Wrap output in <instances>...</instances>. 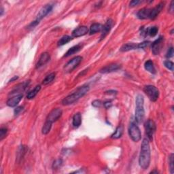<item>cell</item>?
Returning a JSON list of instances; mask_svg holds the SVG:
<instances>
[{"instance_id":"1","label":"cell","mask_w":174,"mask_h":174,"mask_svg":"<svg viewBox=\"0 0 174 174\" xmlns=\"http://www.w3.org/2000/svg\"><path fill=\"white\" fill-rule=\"evenodd\" d=\"M150 163V148L148 138H144L141 145L139 164L141 169H147Z\"/></svg>"},{"instance_id":"2","label":"cell","mask_w":174,"mask_h":174,"mask_svg":"<svg viewBox=\"0 0 174 174\" xmlns=\"http://www.w3.org/2000/svg\"><path fill=\"white\" fill-rule=\"evenodd\" d=\"M89 86L87 84H84L82 87H80L76 91H74L73 93L64 98L62 101V104L63 106H69L74 103L78 100L79 99L87 94L89 90Z\"/></svg>"},{"instance_id":"3","label":"cell","mask_w":174,"mask_h":174,"mask_svg":"<svg viewBox=\"0 0 174 174\" xmlns=\"http://www.w3.org/2000/svg\"><path fill=\"white\" fill-rule=\"evenodd\" d=\"M144 103V100L142 95H138L135 100V121L137 122L138 124H140V123L143 122L144 116H145Z\"/></svg>"},{"instance_id":"4","label":"cell","mask_w":174,"mask_h":174,"mask_svg":"<svg viewBox=\"0 0 174 174\" xmlns=\"http://www.w3.org/2000/svg\"><path fill=\"white\" fill-rule=\"evenodd\" d=\"M128 132L130 138L135 142H138L141 139V134L140 128L138 127V126L135 122H131L129 127H128Z\"/></svg>"},{"instance_id":"5","label":"cell","mask_w":174,"mask_h":174,"mask_svg":"<svg viewBox=\"0 0 174 174\" xmlns=\"http://www.w3.org/2000/svg\"><path fill=\"white\" fill-rule=\"evenodd\" d=\"M144 127H145L146 134L147 136V138L148 139L149 141H152L153 140V137L154 135V133L156 131L157 127L156 124L154 122V120L151 119H149L147 120L144 125Z\"/></svg>"},{"instance_id":"6","label":"cell","mask_w":174,"mask_h":174,"mask_svg":"<svg viewBox=\"0 0 174 174\" xmlns=\"http://www.w3.org/2000/svg\"><path fill=\"white\" fill-rule=\"evenodd\" d=\"M144 91L152 101H156L159 97V91L157 87L152 85H147L144 88Z\"/></svg>"},{"instance_id":"7","label":"cell","mask_w":174,"mask_h":174,"mask_svg":"<svg viewBox=\"0 0 174 174\" xmlns=\"http://www.w3.org/2000/svg\"><path fill=\"white\" fill-rule=\"evenodd\" d=\"M82 57H80V56H76V57H74L64 66V71H65V73H70V72L74 70V69L80 65V63L82 62Z\"/></svg>"},{"instance_id":"8","label":"cell","mask_w":174,"mask_h":174,"mask_svg":"<svg viewBox=\"0 0 174 174\" xmlns=\"http://www.w3.org/2000/svg\"><path fill=\"white\" fill-rule=\"evenodd\" d=\"M62 113H63V112L60 108L53 109L47 116L46 121L52 123V124L53 122H56L57 120L60 119L61 116H62Z\"/></svg>"},{"instance_id":"9","label":"cell","mask_w":174,"mask_h":174,"mask_svg":"<svg viewBox=\"0 0 174 174\" xmlns=\"http://www.w3.org/2000/svg\"><path fill=\"white\" fill-rule=\"evenodd\" d=\"M163 37L160 36L152 44V52L154 55H159L163 45Z\"/></svg>"},{"instance_id":"10","label":"cell","mask_w":174,"mask_h":174,"mask_svg":"<svg viewBox=\"0 0 174 174\" xmlns=\"http://www.w3.org/2000/svg\"><path fill=\"white\" fill-rule=\"evenodd\" d=\"M52 6L50 4H47L44 7H42V9L40 10L36 20L40 22L43 18H44L46 15L49 14V13L52 11Z\"/></svg>"},{"instance_id":"11","label":"cell","mask_w":174,"mask_h":174,"mask_svg":"<svg viewBox=\"0 0 174 174\" xmlns=\"http://www.w3.org/2000/svg\"><path fill=\"white\" fill-rule=\"evenodd\" d=\"M23 97V96L22 94L13 95L12 97H10L8 100L6 102L7 106L10 107V108H14V107H16L18 103H19L21 100H22Z\"/></svg>"},{"instance_id":"12","label":"cell","mask_w":174,"mask_h":174,"mask_svg":"<svg viewBox=\"0 0 174 174\" xmlns=\"http://www.w3.org/2000/svg\"><path fill=\"white\" fill-rule=\"evenodd\" d=\"M163 7H164V4L163 2H160V4L157 5L156 6L153 8L150 9V15H149V18L150 19H155L157 17V16L159 14V13L160 11L163 10Z\"/></svg>"},{"instance_id":"13","label":"cell","mask_w":174,"mask_h":174,"mask_svg":"<svg viewBox=\"0 0 174 174\" xmlns=\"http://www.w3.org/2000/svg\"><path fill=\"white\" fill-rule=\"evenodd\" d=\"M29 82H30V81H29V80H28V81H25V82H24L23 83H21V84H18L17 87H15V88H14V89H13L12 91L10 92V95H15L21 94V93L23 92L24 90L26 89V88L28 87Z\"/></svg>"},{"instance_id":"14","label":"cell","mask_w":174,"mask_h":174,"mask_svg":"<svg viewBox=\"0 0 174 174\" xmlns=\"http://www.w3.org/2000/svg\"><path fill=\"white\" fill-rule=\"evenodd\" d=\"M120 68H121V66H120V65H119V64L112 63V64H110V65H106L105 67H103V68H101L100 69V73H102V74L111 73V72L116 71L117 70H119V69H120Z\"/></svg>"},{"instance_id":"15","label":"cell","mask_w":174,"mask_h":174,"mask_svg":"<svg viewBox=\"0 0 174 174\" xmlns=\"http://www.w3.org/2000/svg\"><path fill=\"white\" fill-rule=\"evenodd\" d=\"M113 25V21L112 19H108L106 21L105 25L103 26L102 30H101V40H103L106 37L107 35L109 33V32L110 31Z\"/></svg>"},{"instance_id":"16","label":"cell","mask_w":174,"mask_h":174,"mask_svg":"<svg viewBox=\"0 0 174 174\" xmlns=\"http://www.w3.org/2000/svg\"><path fill=\"white\" fill-rule=\"evenodd\" d=\"M89 33V29L87 26H80L75 29L72 32V36L74 37H79Z\"/></svg>"},{"instance_id":"17","label":"cell","mask_w":174,"mask_h":174,"mask_svg":"<svg viewBox=\"0 0 174 174\" xmlns=\"http://www.w3.org/2000/svg\"><path fill=\"white\" fill-rule=\"evenodd\" d=\"M50 59V56L49 55V53L48 52L42 53L36 64V68L38 69L40 68H41V67L45 65L48 62H49Z\"/></svg>"},{"instance_id":"18","label":"cell","mask_w":174,"mask_h":174,"mask_svg":"<svg viewBox=\"0 0 174 174\" xmlns=\"http://www.w3.org/2000/svg\"><path fill=\"white\" fill-rule=\"evenodd\" d=\"M150 8H142L140 10H139L137 17L139 19L141 20H144L147 19V18H149V15H150Z\"/></svg>"},{"instance_id":"19","label":"cell","mask_w":174,"mask_h":174,"mask_svg":"<svg viewBox=\"0 0 174 174\" xmlns=\"http://www.w3.org/2000/svg\"><path fill=\"white\" fill-rule=\"evenodd\" d=\"M135 49H138V44H135V43H127V44L123 45V46L120 48V50L121 52H127Z\"/></svg>"},{"instance_id":"20","label":"cell","mask_w":174,"mask_h":174,"mask_svg":"<svg viewBox=\"0 0 174 174\" xmlns=\"http://www.w3.org/2000/svg\"><path fill=\"white\" fill-rule=\"evenodd\" d=\"M82 44H77V45H76V46L70 48V49L68 50V52L65 53V55H64V57H69V56H71L72 55H74L75 53L79 52L80 50L82 49Z\"/></svg>"},{"instance_id":"21","label":"cell","mask_w":174,"mask_h":174,"mask_svg":"<svg viewBox=\"0 0 174 174\" xmlns=\"http://www.w3.org/2000/svg\"><path fill=\"white\" fill-rule=\"evenodd\" d=\"M82 123V116L81 114L78 112L74 114L73 116V119H72V125H73L75 128L79 127Z\"/></svg>"},{"instance_id":"22","label":"cell","mask_w":174,"mask_h":174,"mask_svg":"<svg viewBox=\"0 0 174 174\" xmlns=\"http://www.w3.org/2000/svg\"><path fill=\"white\" fill-rule=\"evenodd\" d=\"M144 68H145L146 70L149 71L150 73L155 74H156V69L154 65V63L152 62L151 60H148L146 61L144 63Z\"/></svg>"},{"instance_id":"23","label":"cell","mask_w":174,"mask_h":174,"mask_svg":"<svg viewBox=\"0 0 174 174\" xmlns=\"http://www.w3.org/2000/svg\"><path fill=\"white\" fill-rule=\"evenodd\" d=\"M103 26L100 23H93L91 25L89 29V33L90 35H93L95 33H97L98 32H100L102 30Z\"/></svg>"},{"instance_id":"24","label":"cell","mask_w":174,"mask_h":174,"mask_svg":"<svg viewBox=\"0 0 174 174\" xmlns=\"http://www.w3.org/2000/svg\"><path fill=\"white\" fill-rule=\"evenodd\" d=\"M123 131H124V128H123L122 126L119 125L116 128V131H115L114 133L111 135V138L114 139V140H116V139L121 138L123 134Z\"/></svg>"},{"instance_id":"25","label":"cell","mask_w":174,"mask_h":174,"mask_svg":"<svg viewBox=\"0 0 174 174\" xmlns=\"http://www.w3.org/2000/svg\"><path fill=\"white\" fill-rule=\"evenodd\" d=\"M40 90H41V86L40 85L36 86V87H35L33 90H31V91H29L27 95V98L28 100H31V99H33L37 95V93L40 92Z\"/></svg>"},{"instance_id":"26","label":"cell","mask_w":174,"mask_h":174,"mask_svg":"<svg viewBox=\"0 0 174 174\" xmlns=\"http://www.w3.org/2000/svg\"><path fill=\"white\" fill-rule=\"evenodd\" d=\"M52 123H50L49 122H48L46 120V122L44 124V126H43V127L42 128V134L44 135H47L48 133L50 132V129H51V127H52Z\"/></svg>"},{"instance_id":"27","label":"cell","mask_w":174,"mask_h":174,"mask_svg":"<svg viewBox=\"0 0 174 174\" xmlns=\"http://www.w3.org/2000/svg\"><path fill=\"white\" fill-rule=\"evenodd\" d=\"M55 76H56V74L54 73V72H53V73L50 74L49 75H48V76L46 78H45L44 80H43L42 84H44V85L49 84V83L52 82L53 80H55Z\"/></svg>"},{"instance_id":"28","label":"cell","mask_w":174,"mask_h":174,"mask_svg":"<svg viewBox=\"0 0 174 174\" xmlns=\"http://www.w3.org/2000/svg\"><path fill=\"white\" fill-rule=\"evenodd\" d=\"M71 40V37L69 36H64L61 38L59 40L58 42V46H63L66 44H68V42H69Z\"/></svg>"},{"instance_id":"29","label":"cell","mask_w":174,"mask_h":174,"mask_svg":"<svg viewBox=\"0 0 174 174\" xmlns=\"http://www.w3.org/2000/svg\"><path fill=\"white\" fill-rule=\"evenodd\" d=\"M25 152H26V148L24 146H22L20 147V148L18 149V152L17 153V162H19L21 160V159H23L24 157V155L25 154Z\"/></svg>"},{"instance_id":"30","label":"cell","mask_w":174,"mask_h":174,"mask_svg":"<svg viewBox=\"0 0 174 174\" xmlns=\"http://www.w3.org/2000/svg\"><path fill=\"white\" fill-rule=\"evenodd\" d=\"M63 165V160L61 159H58L57 160H55L52 163V169L57 170L58 169H59L61 166Z\"/></svg>"},{"instance_id":"31","label":"cell","mask_w":174,"mask_h":174,"mask_svg":"<svg viewBox=\"0 0 174 174\" xmlns=\"http://www.w3.org/2000/svg\"><path fill=\"white\" fill-rule=\"evenodd\" d=\"M158 30H159V29H158L157 27H151L150 28L148 29V34H149L151 37H154L157 34Z\"/></svg>"},{"instance_id":"32","label":"cell","mask_w":174,"mask_h":174,"mask_svg":"<svg viewBox=\"0 0 174 174\" xmlns=\"http://www.w3.org/2000/svg\"><path fill=\"white\" fill-rule=\"evenodd\" d=\"M169 167H170L171 173L173 174L174 173V166H173L174 154L173 153L170 154L169 158Z\"/></svg>"},{"instance_id":"33","label":"cell","mask_w":174,"mask_h":174,"mask_svg":"<svg viewBox=\"0 0 174 174\" xmlns=\"http://www.w3.org/2000/svg\"><path fill=\"white\" fill-rule=\"evenodd\" d=\"M8 133V128L6 127H2L0 129V140H3L6 137Z\"/></svg>"},{"instance_id":"34","label":"cell","mask_w":174,"mask_h":174,"mask_svg":"<svg viewBox=\"0 0 174 174\" xmlns=\"http://www.w3.org/2000/svg\"><path fill=\"white\" fill-rule=\"evenodd\" d=\"M165 66L171 71H173V63L170 61H165L164 62Z\"/></svg>"},{"instance_id":"35","label":"cell","mask_w":174,"mask_h":174,"mask_svg":"<svg viewBox=\"0 0 174 174\" xmlns=\"http://www.w3.org/2000/svg\"><path fill=\"white\" fill-rule=\"evenodd\" d=\"M150 42L148 41H144L141 43H139L138 44V49H145L146 47H147L149 45Z\"/></svg>"},{"instance_id":"36","label":"cell","mask_w":174,"mask_h":174,"mask_svg":"<svg viewBox=\"0 0 174 174\" xmlns=\"http://www.w3.org/2000/svg\"><path fill=\"white\" fill-rule=\"evenodd\" d=\"M92 106L95 108H100L102 106V102L100 100H95L92 102Z\"/></svg>"},{"instance_id":"37","label":"cell","mask_w":174,"mask_h":174,"mask_svg":"<svg viewBox=\"0 0 174 174\" xmlns=\"http://www.w3.org/2000/svg\"><path fill=\"white\" fill-rule=\"evenodd\" d=\"M173 47H171L168 50V51L167 52V55H166V57L171 58V57H173Z\"/></svg>"},{"instance_id":"38","label":"cell","mask_w":174,"mask_h":174,"mask_svg":"<svg viewBox=\"0 0 174 174\" xmlns=\"http://www.w3.org/2000/svg\"><path fill=\"white\" fill-rule=\"evenodd\" d=\"M141 3V1H139V0H133V1H131L130 2L129 6L130 7H135Z\"/></svg>"},{"instance_id":"39","label":"cell","mask_w":174,"mask_h":174,"mask_svg":"<svg viewBox=\"0 0 174 174\" xmlns=\"http://www.w3.org/2000/svg\"><path fill=\"white\" fill-rule=\"evenodd\" d=\"M23 110V106L17 107V108L14 109V116H18V115Z\"/></svg>"},{"instance_id":"40","label":"cell","mask_w":174,"mask_h":174,"mask_svg":"<svg viewBox=\"0 0 174 174\" xmlns=\"http://www.w3.org/2000/svg\"><path fill=\"white\" fill-rule=\"evenodd\" d=\"M39 21H37V20L36 21H33V22L31 23L30 24H29V25L27 27V28L28 29H32V28H34L35 27H36L37 25L39 24Z\"/></svg>"},{"instance_id":"41","label":"cell","mask_w":174,"mask_h":174,"mask_svg":"<svg viewBox=\"0 0 174 174\" xmlns=\"http://www.w3.org/2000/svg\"><path fill=\"white\" fill-rule=\"evenodd\" d=\"M103 106L106 109H108L112 106V101H106L103 103Z\"/></svg>"},{"instance_id":"42","label":"cell","mask_w":174,"mask_h":174,"mask_svg":"<svg viewBox=\"0 0 174 174\" xmlns=\"http://www.w3.org/2000/svg\"><path fill=\"white\" fill-rule=\"evenodd\" d=\"M106 94H109V95H116L117 94V91L114 90H108V91H106Z\"/></svg>"},{"instance_id":"43","label":"cell","mask_w":174,"mask_h":174,"mask_svg":"<svg viewBox=\"0 0 174 174\" xmlns=\"http://www.w3.org/2000/svg\"><path fill=\"white\" fill-rule=\"evenodd\" d=\"M173 4H174V2H171L170 8H169V12H170L171 13H173V11H174V8H173Z\"/></svg>"},{"instance_id":"44","label":"cell","mask_w":174,"mask_h":174,"mask_svg":"<svg viewBox=\"0 0 174 174\" xmlns=\"http://www.w3.org/2000/svg\"><path fill=\"white\" fill-rule=\"evenodd\" d=\"M18 79V76H14L12 78H11L10 80V82H13V81H15V80H17Z\"/></svg>"},{"instance_id":"45","label":"cell","mask_w":174,"mask_h":174,"mask_svg":"<svg viewBox=\"0 0 174 174\" xmlns=\"http://www.w3.org/2000/svg\"><path fill=\"white\" fill-rule=\"evenodd\" d=\"M158 173L159 172H158L157 171H151L150 173Z\"/></svg>"},{"instance_id":"46","label":"cell","mask_w":174,"mask_h":174,"mask_svg":"<svg viewBox=\"0 0 174 174\" xmlns=\"http://www.w3.org/2000/svg\"><path fill=\"white\" fill-rule=\"evenodd\" d=\"M3 12H4V10H3V8H2L1 9V15L3 14Z\"/></svg>"}]
</instances>
